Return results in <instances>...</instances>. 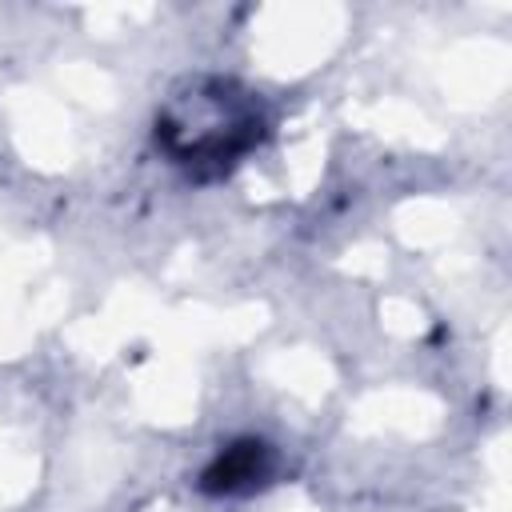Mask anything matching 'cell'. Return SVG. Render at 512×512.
Here are the masks:
<instances>
[{
	"instance_id": "2",
	"label": "cell",
	"mask_w": 512,
	"mask_h": 512,
	"mask_svg": "<svg viewBox=\"0 0 512 512\" xmlns=\"http://www.w3.org/2000/svg\"><path fill=\"white\" fill-rule=\"evenodd\" d=\"M276 472V452L264 440H236L228 444L200 476L204 492H224V496H244L256 492L272 480Z\"/></svg>"
},
{
	"instance_id": "1",
	"label": "cell",
	"mask_w": 512,
	"mask_h": 512,
	"mask_svg": "<svg viewBox=\"0 0 512 512\" xmlns=\"http://www.w3.org/2000/svg\"><path fill=\"white\" fill-rule=\"evenodd\" d=\"M264 136L260 100L236 80L196 76L156 116V144L184 172L208 180L232 172Z\"/></svg>"
}]
</instances>
